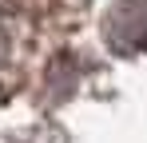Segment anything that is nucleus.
<instances>
[{
    "instance_id": "obj_1",
    "label": "nucleus",
    "mask_w": 147,
    "mask_h": 143,
    "mask_svg": "<svg viewBox=\"0 0 147 143\" xmlns=\"http://www.w3.org/2000/svg\"><path fill=\"white\" fill-rule=\"evenodd\" d=\"M107 40L115 52L147 48V0H123L107 16Z\"/></svg>"
}]
</instances>
